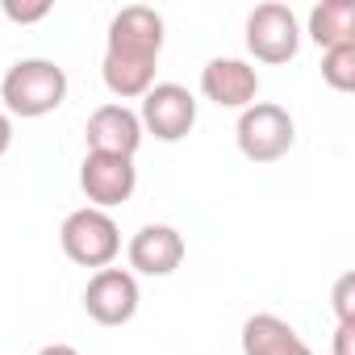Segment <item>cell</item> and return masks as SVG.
I'll return each instance as SVG.
<instances>
[{
  "instance_id": "4fadbf2b",
  "label": "cell",
  "mask_w": 355,
  "mask_h": 355,
  "mask_svg": "<svg viewBox=\"0 0 355 355\" xmlns=\"http://www.w3.org/2000/svg\"><path fill=\"white\" fill-rule=\"evenodd\" d=\"M305 34H309L322 51L355 42V5H351V0H322V5L309 9Z\"/></svg>"
},
{
  "instance_id": "8992f818",
  "label": "cell",
  "mask_w": 355,
  "mask_h": 355,
  "mask_svg": "<svg viewBox=\"0 0 355 355\" xmlns=\"http://www.w3.org/2000/svg\"><path fill=\"white\" fill-rule=\"evenodd\" d=\"M138 121H142V134H155L159 142H180L197 125V96L184 84H171V80L150 84V92L142 96Z\"/></svg>"
},
{
  "instance_id": "3957f363",
  "label": "cell",
  "mask_w": 355,
  "mask_h": 355,
  "mask_svg": "<svg viewBox=\"0 0 355 355\" xmlns=\"http://www.w3.org/2000/svg\"><path fill=\"white\" fill-rule=\"evenodd\" d=\"M234 142L243 150V159L251 163H276L293 150L297 142V121L284 105L276 101H255L239 113V125H234Z\"/></svg>"
},
{
  "instance_id": "2e32d148",
  "label": "cell",
  "mask_w": 355,
  "mask_h": 355,
  "mask_svg": "<svg viewBox=\"0 0 355 355\" xmlns=\"http://www.w3.org/2000/svg\"><path fill=\"white\" fill-rule=\"evenodd\" d=\"M0 13H5L9 21H17V26H34V21H42V17H51V0H34V5L5 0V5H0Z\"/></svg>"
},
{
  "instance_id": "ac0fdd59",
  "label": "cell",
  "mask_w": 355,
  "mask_h": 355,
  "mask_svg": "<svg viewBox=\"0 0 355 355\" xmlns=\"http://www.w3.org/2000/svg\"><path fill=\"white\" fill-rule=\"evenodd\" d=\"M9 146H13V117L0 109V159L9 155Z\"/></svg>"
},
{
  "instance_id": "ba28073f",
  "label": "cell",
  "mask_w": 355,
  "mask_h": 355,
  "mask_svg": "<svg viewBox=\"0 0 355 355\" xmlns=\"http://www.w3.org/2000/svg\"><path fill=\"white\" fill-rule=\"evenodd\" d=\"M138 276L130 268H101L84 288V313L96 326H125L138 313Z\"/></svg>"
},
{
  "instance_id": "7c38bea8",
  "label": "cell",
  "mask_w": 355,
  "mask_h": 355,
  "mask_svg": "<svg viewBox=\"0 0 355 355\" xmlns=\"http://www.w3.org/2000/svg\"><path fill=\"white\" fill-rule=\"evenodd\" d=\"M243 355H313V347L280 313H251L243 322Z\"/></svg>"
},
{
  "instance_id": "6da1fadb",
  "label": "cell",
  "mask_w": 355,
  "mask_h": 355,
  "mask_svg": "<svg viewBox=\"0 0 355 355\" xmlns=\"http://www.w3.org/2000/svg\"><path fill=\"white\" fill-rule=\"evenodd\" d=\"M163 17L146 5H125L109 21L105 38V59H101V80L105 88L121 101H142L155 84V67L163 55Z\"/></svg>"
},
{
  "instance_id": "7a4b0ae2",
  "label": "cell",
  "mask_w": 355,
  "mask_h": 355,
  "mask_svg": "<svg viewBox=\"0 0 355 355\" xmlns=\"http://www.w3.org/2000/svg\"><path fill=\"white\" fill-rule=\"evenodd\" d=\"M0 101L9 117H46L67 101V71L55 59H17L0 80Z\"/></svg>"
},
{
  "instance_id": "5bb4252c",
  "label": "cell",
  "mask_w": 355,
  "mask_h": 355,
  "mask_svg": "<svg viewBox=\"0 0 355 355\" xmlns=\"http://www.w3.org/2000/svg\"><path fill=\"white\" fill-rule=\"evenodd\" d=\"M322 80L334 92H355V42L322 51Z\"/></svg>"
},
{
  "instance_id": "52a82bcc",
  "label": "cell",
  "mask_w": 355,
  "mask_h": 355,
  "mask_svg": "<svg viewBox=\"0 0 355 355\" xmlns=\"http://www.w3.org/2000/svg\"><path fill=\"white\" fill-rule=\"evenodd\" d=\"M80 189L88 197L92 209H117L134 197L138 189V167L125 155H105V150H88L80 163Z\"/></svg>"
},
{
  "instance_id": "277c9868",
  "label": "cell",
  "mask_w": 355,
  "mask_h": 355,
  "mask_svg": "<svg viewBox=\"0 0 355 355\" xmlns=\"http://www.w3.org/2000/svg\"><path fill=\"white\" fill-rule=\"evenodd\" d=\"M59 247H63V255L71 263L101 272V268H113V259L121 255V230H117L113 214L84 205V209H76V214L63 218Z\"/></svg>"
},
{
  "instance_id": "d6986e66",
  "label": "cell",
  "mask_w": 355,
  "mask_h": 355,
  "mask_svg": "<svg viewBox=\"0 0 355 355\" xmlns=\"http://www.w3.org/2000/svg\"><path fill=\"white\" fill-rule=\"evenodd\" d=\"M38 355H80V351H76L71 343H46V347H42Z\"/></svg>"
},
{
  "instance_id": "e0dca14e",
  "label": "cell",
  "mask_w": 355,
  "mask_h": 355,
  "mask_svg": "<svg viewBox=\"0 0 355 355\" xmlns=\"http://www.w3.org/2000/svg\"><path fill=\"white\" fill-rule=\"evenodd\" d=\"M334 355H355V322H338V330H334Z\"/></svg>"
},
{
  "instance_id": "9c48e42d",
  "label": "cell",
  "mask_w": 355,
  "mask_h": 355,
  "mask_svg": "<svg viewBox=\"0 0 355 355\" xmlns=\"http://www.w3.org/2000/svg\"><path fill=\"white\" fill-rule=\"evenodd\" d=\"M201 96L214 101L218 109H247L259 101V71L247 59H230L218 55L201 67Z\"/></svg>"
},
{
  "instance_id": "5b68a950",
  "label": "cell",
  "mask_w": 355,
  "mask_h": 355,
  "mask_svg": "<svg viewBox=\"0 0 355 355\" xmlns=\"http://www.w3.org/2000/svg\"><path fill=\"white\" fill-rule=\"evenodd\" d=\"M247 51L268 63V67H280V63H293L297 51H301V21L288 5L280 0H268V5H255L251 17H247Z\"/></svg>"
},
{
  "instance_id": "9a60e30c",
  "label": "cell",
  "mask_w": 355,
  "mask_h": 355,
  "mask_svg": "<svg viewBox=\"0 0 355 355\" xmlns=\"http://www.w3.org/2000/svg\"><path fill=\"white\" fill-rule=\"evenodd\" d=\"M330 301H334V318H338V322H355V272H343V276L334 280Z\"/></svg>"
},
{
  "instance_id": "8fae6325",
  "label": "cell",
  "mask_w": 355,
  "mask_h": 355,
  "mask_svg": "<svg viewBox=\"0 0 355 355\" xmlns=\"http://www.w3.org/2000/svg\"><path fill=\"white\" fill-rule=\"evenodd\" d=\"M142 138H146V134H142L138 113H134L130 105H117V101L101 105V109L88 117V125H84L88 150H105V155H125V159H134L138 146H142Z\"/></svg>"
},
{
  "instance_id": "30bf717a",
  "label": "cell",
  "mask_w": 355,
  "mask_h": 355,
  "mask_svg": "<svg viewBox=\"0 0 355 355\" xmlns=\"http://www.w3.org/2000/svg\"><path fill=\"white\" fill-rule=\"evenodd\" d=\"M189 247H184V234L167 226V222H150L142 226L130 247H125V259H130V272L134 276H171L175 268L184 263Z\"/></svg>"
}]
</instances>
